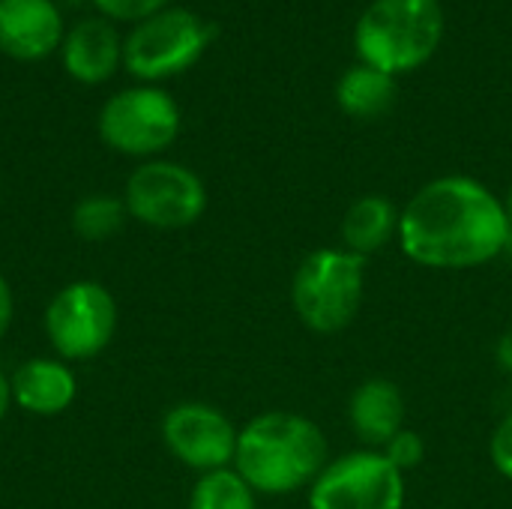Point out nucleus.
Masks as SVG:
<instances>
[{
    "label": "nucleus",
    "mask_w": 512,
    "mask_h": 509,
    "mask_svg": "<svg viewBox=\"0 0 512 509\" xmlns=\"http://www.w3.org/2000/svg\"><path fill=\"white\" fill-rule=\"evenodd\" d=\"M120 60L123 42L102 18H84L63 36V69L81 84L108 81Z\"/></svg>",
    "instance_id": "4468645a"
},
{
    "label": "nucleus",
    "mask_w": 512,
    "mask_h": 509,
    "mask_svg": "<svg viewBox=\"0 0 512 509\" xmlns=\"http://www.w3.org/2000/svg\"><path fill=\"white\" fill-rule=\"evenodd\" d=\"M495 363H498L501 372L512 375V327L501 333V339H498V345H495Z\"/></svg>",
    "instance_id": "5701e85b"
},
{
    "label": "nucleus",
    "mask_w": 512,
    "mask_h": 509,
    "mask_svg": "<svg viewBox=\"0 0 512 509\" xmlns=\"http://www.w3.org/2000/svg\"><path fill=\"white\" fill-rule=\"evenodd\" d=\"M9 393L30 417H60L78 396V378L60 357H30L9 375Z\"/></svg>",
    "instance_id": "f8f14e48"
},
{
    "label": "nucleus",
    "mask_w": 512,
    "mask_h": 509,
    "mask_svg": "<svg viewBox=\"0 0 512 509\" xmlns=\"http://www.w3.org/2000/svg\"><path fill=\"white\" fill-rule=\"evenodd\" d=\"M507 204L480 180L444 174L402 207L399 246L426 270H474L510 249Z\"/></svg>",
    "instance_id": "f257e3e1"
},
{
    "label": "nucleus",
    "mask_w": 512,
    "mask_h": 509,
    "mask_svg": "<svg viewBox=\"0 0 512 509\" xmlns=\"http://www.w3.org/2000/svg\"><path fill=\"white\" fill-rule=\"evenodd\" d=\"M123 204L129 219L147 228L180 231L204 216L207 186L192 168L180 162L150 159L129 174Z\"/></svg>",
    "instance_id": "0eeeda50"
},
{
    "label": "nucleus",
    "mask_w": 512,
    "mask_h": 509,
    "mask_svg": "<svg viewBox=\"0 0 512 509\" xmlns=\"http://www.w3.org/2000/svg\"><path fill=\"white\" fill-rule=\"evenodd\" d=\"M9 405H12V393H9V375L0 369V423L6 420L9 414Z\"/></svg>",
    "instance_id": "b1692460"
},
{
    "label": "nucleus",
    "mask_w": 512,
    "mask_h": 509,
    "mask_svg": "<svg viewBox=\"0 0 512 509\" xmlns=\"http://www.w3.org/2000/svg\"><path fill=\"white\" fill-rule=\"evenodd\" d=\"M129 213L123 198L114 195H87L72 207V231L75 237L87 240V243H105L111 240L123 225H126Z\"/></svg>",
    "instance_id": "a211bd4d"
},
{
    "label": "nucleus",
    "mask_w": 512,
    "mask_h": 509,
    "mask_svg": "<svg viewBox=\"0 0 512 509\" xmlns=\"http://www.w3.org/2000/svg\"><path fill=\"white\" fill-rule=\"evenodd\" d=\"M213 33L195 12L168 6L135 24L123 42V63L141 81H162L195 66L213 42Z\"/></svg>",
    "instance_id": "423d86ee"
},
{
    "label": "nucleus",
    "mask_w": 512,
    "mask_h": 509,
    "mask_svg": "<svg viewBox=\"0 0 512 509\" xmlns=\"http://www.w3.org/2000/svg\"><path fill=\"white\" fill-rule=\"evenodd\" d=\"M63 45V18L51 0H0V51L42 60Z\"/></svg>",
    "instance_id": "9b49d317"
},
{
    "label": "nucleus",
    "mask_w": 512,
    "mask_h": 509,
    "mask_svg": "<svg viewBox=\"0 0 512 509\" xmlns=\"http://www.w3.org/2000/svg\"><path fill=\"white\" fill-rule=\"evenodd\" d=\"M96 9L114 21H144L162 9H168L171 0H93Z\"/></svg>",
    "instance_id": "aec40b11"
},
{
    "label": "nucleus",
    "mask_w": 512,
    "mask_h": 509,
    "mask_svg": "<svg viewBox=\"0 0 512 509\" xmlns=\"http://www.w3.org/2000/svg\"><path fill=\"white\" fill-rule=\"evenodd\" d=\"M405 474L381 450L330 459L309 486V509H405Z\"/></svg>",
    "instance_id": "6e6552de"
},
{
    "label": "nucleus",
    "mask_w": 512,
    "mask_h": 509,
    "mask_svg": "<svg viewBox=\"0 0 512 509\" xmlns=\"http://www.w3.org/2000/svg\"><path fill=\"white\" fill-rule=\"evenodd\" d=\"M348 423L366 450H384L405 429V396L399 384L384 375L360 381L348 399Z\"/></svg>",
    "instance_id": "ddd939ff"
},
{
    "label": "nucleus",
    "mask_w": 512,
    "mask_h": 509,
    "mask_svg": "<svg viewBox=\"0 0 512 509\" xmlns=\"http://www.w3.org/2000/svg\"><path fill=\"white\" fill-rule=\"evenodd\" d=\"M42 327L60 360H93L117 333V300L102 282L75 279L48 300Z\"/></svg>",
    "instance_id": "39448f33"
},
{
    "label": "nucleus",
    "mask_w": 512,
    "mask_h": 509,
    "mask_svg": "<svg viewBox=\"0 0 512 509\" xmlns=\"http://www.w3.org/2000/svg\"><path fill=\"white\" fill-rule=\"evenodd\" d=\"M180 135V108L159 87L114 93L99 111V138L123 156H156Z\"/></svg>",
    "instance_id": "1a4fd4ad"
},
{
    "label": "nucleus",
    "mask_w": 512,
    "mask_h": 509,
    "mask_svg": "<svg viewBox=\"0 0 512 509\" xmlns=\"http://www.w3.org/2000/svg\"><path fill=\"white\" fill-rule=\"evenodd\" d=\"M396 78L369 66L357 63L336 81V105L357 120H378L396 105Z\"/></svg>",
    "instance_id": "dca6fc26"
},
{
    "label": "nucleus",
    "mask_w": 512,
    "mask_h": 509,
    "mask_svg": "<svg viewBox=\"0 0 512 509\" xmlns=\"http://www.w3.org/2000/svg\"><path fill=\"white\" fill-rule=\"evenodd\" d=\"M381 453L393 462V468H399L402 474H408V471H414V468L423 465V459H426V441H423L420 432L402 429L399 435H393V441Z\"/></svg>",
    "instance_id": "6ab92c4d"
},
{
    "label": "nucleus",
    "mask_w": 512,
    "mask_h": 509,
    "mask_svg": "<svg viewBox=\"0 0 512 509\" xmlns=\"http://www.w3.org/2000/svg\"><path fill=\"white\" fill-rule=\"evenodd\" d=\"M489 459H492L495 471L512 483V411L489 435Z\"/></svg>",
    "instance_id": "412c9836"
},
{
    "label": "nucleus",
    "mask_w": 512,
    "mask_h": 509,
    "mask_svg": "<svg viewBox=\"0 0 512 509\" xmlns=\"http://www.w3.org/2000/svg\"><path fill=\"white\" fill-rule=\"evenodd\" d=\"M441 39L444 9L438 0H372L354 30L360 63L393 78L420 69Z\"/></svg>",
    "instance_id": "7ed1b4c3"
},
{
    "label": "nucleus",
    "mask_w": 512,
    "mask_h": 509,
    "mask_svg": "<svg viewBox=\"0 0 512 509\" xmlns=\"http://www.w3.org/2000/svg\"><path fill=\"white\" fill-rule=\"evenodd\" d=\"M504 204H507V213H510V219H512V186H510V195H507V201H504Z\"/></svg>",
    "instance_id": "393cba45"
},
{
    "label": "nucleus",
    "mask_w": 512,
    "mask_h": 509,
    "mask_svg": "<svg viewBox=\"0 0 512 509\" xmlns=\"http://www.w3.org/2000/svg\"><path fill=\"white\" fill-rule=\"evenodd\" d=\"M189 509H258V492L234 468H222L198 474L189 492Z\"/></svg>",
    "instance_id": "f3484780"
},
{
    "label": "nucleus",
    "mask_w": 512,
    "mask_h": 509,
    "mask_svg": "<svg viewBox=\"0 0 512 509\" xmlns=\"http://www.w3.org/2000/svg\"><path fill=\"white\" fill-rule=\"evenodd\" d=\"M399 219L402 207H396L387 195H360L342 216L339 243L342 249L369 261L372 255L384 252L393 240H399Z\"/></svg>",
    "instance_id": "2eb2a0df"
},
{
    "label": "nucleus",
    "mask_w": 512,
    "mask_h": 509,
    "mask_svg": "<svg viewBox=\"0 0 512 509\" xmlns=\"http://www.w3.org/2000/svg\"><path fill=\"white\" fill-rule=\"evenodd\" d=\"M237 435L240 429L231 417L207 402H177L162 417V444L180 465L198 474L234 468Z\"/></svg>",
    "instance_id": "9d476101"
},
{
    "label": "nucleus",
    "mask_w": 512,
    "mask_h": 509,
    "mask_svg": "<svg viewBox=\"0 0 512 509\" xmlns=\"http://www.w3.org/2000/svg\"><path fill=\"white\" fill-rule=\"evenodd\" d=\"M330 462L324 429L297 411H264L237 435L234 471L270 498L309 489Z\"/></svg>",
    "instance_id": "f03ea898"
},
{
    "label": "nucleus",
    "mask_w": 512,
    "mask_h": 509,
    "mask_svg": "<svg viewBox=\"0 0 512 509\" xmlns=\"http://www.w3.org/2000/svg\"><path fill=\"white\" fill-rule=\"evenodd\" d=\"M366 300V258L324 246L309 252L291 279V306L297 321L318 333L336 336L354 324Z\"/></svg>",
    "instance_id": "20e7f679"
},
{
    "label": "nucleus",
    "mask_w": 512,
    "mask_h": 509,
    "mask_svg": "<svg viewBox=\"0 0 512 509\" xmlns=\"http://www.w3.org/2000/svg\"><path fill=\"white\" fill-rule=\"evenodd\" d=\"M12 315H15V297H12L9 282L0 276V342L9 333V327H12Z\"/></svg>",
    "instance_id": "4be33fe9"
}]
</instances>
